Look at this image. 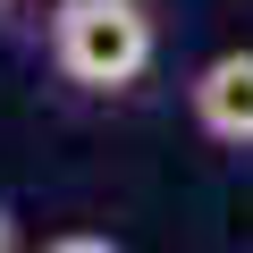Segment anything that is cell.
Masks as SVG:
<instances>
[{
    "mask_svg": "<svg viewBox=\"0 0 253 253\" xmlns=\"http://www.w3.org/2000/svg\"><path fill=\"white\" fill-rule=\"evenodd\" d=\"M161 51V26L144 0H59L51 17V59L84 93H126Z\"/></svg>",
    "mask_w": 253,
    "mask_h": 253,
    "instance_id": "1",
    "label": "cell"
},
{
    "mask_svg": "<svg viewBox=\"0 0 253 253\" xmlns=\"http://www.w3.org/2000/svg\"><path fill=\"white\" fill-rule=\"evenodd\" d=\"M186 110L211 144L228 152H253V51H211L186 84Z\"/></svg>",
    "mask_w": 253,
    "mask_h": 253,
    "instance_id": "2",
    "label": "cell"
},
{
    "mask_svg": "<svg viewBox=\"0 0 253 253\" xmlns=\"http://www.w3.org/2000/svg\"><path fill=\"white\" fill-rule=\"evenodd\" d=\"M42 253H118V236H101V228H68V236H51Z\"/></svg>",
    "mask_w": 253,
    "mask_h": 253,
    "instance_id": "3",
    "label": "cell"
},
{
    "mask_svg": "<svg viewBox=\"0 0 253 253\" xmlns=\"http://www.w3.org/2000/svg\"><path fill=\"white\" fill-rule=\"evenodd\" d=\"M0 253H17V219L9 211H0Z\"/></svg>",
    "mask_w": 253,
    "mask_h": 253,
    "instance_id": "4",
    "label": "cell"
}]
</instances>
